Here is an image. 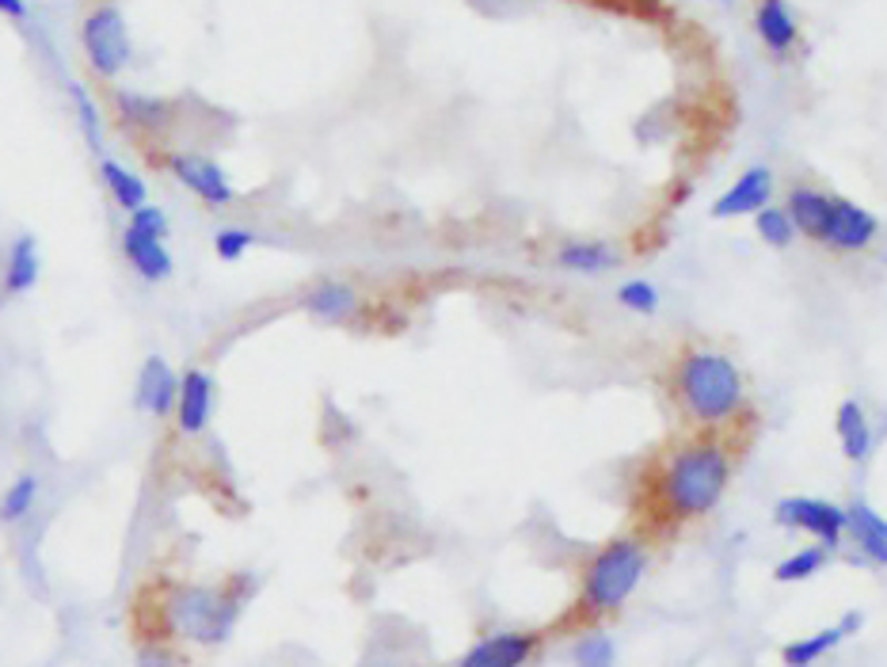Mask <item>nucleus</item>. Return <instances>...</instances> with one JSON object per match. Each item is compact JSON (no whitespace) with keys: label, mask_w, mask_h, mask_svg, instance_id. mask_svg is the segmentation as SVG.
I'll return each instance as SVG.
<instances>
[{"label":"nucleus","mask_w":887,"mask_h":667,"mask_svg":"<svg viewBox=\"0 0 887 667\" xmlns=\"http://www.w3.org/2000/svg\"><path fill=\"white\" fill-rule=\"evenodd\" d=\"M731 480V450L720 439H694L670 454L659 477V500L675 519H705Z\"/></svg>","instance_id":"nucleus-2"},{"label":"nucleus","mask_w":887,"mask_h":667,"mask_svg":"<svg viewBox=\"0 0 887 667\" xmlns=\"http://www.w3.org/2000/svg\"><path fill=\"white\" fill-rule=\"evenodd\" d=\"M80 42H84L88 66H92L96 77L111 80L127 69L130 61V27L127 16L114 4H103L80 23Z\"/></svg>","instance_id":"nucleus-5"},{"label":"nucleus","mask_w":887,"mask_h":667,"mask_svg":"<svg viewBox=\"0 0 887 667\" xmlns=\"http://www.w3.org/2000/svg\"><path fill=\"white\" fill-rule=\"evenodd\" d=\"M846 637H849V634H846V629H841V626L819 629V634H811V637H804V640H793V645H785L781 660H785V664H793V667L815 664V660H819V656H827L830 648H838Z\"/></svg>","instance_id":"nucleus-22"},{"label":"nucleus","mask_w":887,"mask_h":667,"mask_svg":"<svg viewBox=\"0 0 887 667\" xmlns=\"http://www.w3.org/2000/svg\"><path fill=\"white\" fill-rule=\"evenodd\" d=\"M644 568H648V546L640 538L606 541L584 568V595H579L584 614L602 618V614L621 610L632 599Z\"/></svg>","instance_id":"nucleus-3"},{"label":"nucleus","mask_w":887,"mask_h":667,"mask_svg":"<svg viewBox=\"0 0 887 667\" xmlns=\"http://www.w3.org/2000/svg\"><path fill=\"white\" fill-rule=\"evenodd\" d=\"M73 100H77V111H80V122H84L88 141H100V115H96L92 100H88V92L80 84H73Z\"/></svg>","instance_id":"nucleus-31"},{"label":"nucleus","mask_w":887,"mask_h":667,"mask_svg":"<svg viewBox=\"0 0 887 667\" xmlns=\"http://www.w3.org/2000/svg\"><path fill=\"white\" fill-rule=\"evenodd\" d=\"M130 229H138V233H149V237H165L168 233V221H165V213H160L157 207H138V210H130Z\"/></svg>","instance_id":"nucleus-30"},{"label":"nucleus","mask_w":887,"mask_h":667,"mask_svg":"<svg viewBox=\"0 0 887 667\" xmlns=\"http://www.w3.org/2000/svg\"><path fill=\"white\" fill-rule=\"evenodd\" d=\"M675 397L689 424H731L747 405V386L736 359L712 347H686L675 359Z\"/></svg>","instance_id":"nucleus-1"},{"label":"nucleus","mask_w":887,"mask_h":667,"mask_svg":"<svg viewBox=\"0 0 887 667\" xmlns=\"http://www.w3.org/2000/svg\"><path fill=\"white\" fill-rule=\"evenodd\" d=\"M114 111L122 115V122L138 130H168L172 127V107L165 100H152V96L138 92H114Z\"/></svg>","instance_id":"nucleus-19"},{"label":"nucleus","mask_w":887,"mask_h":667,"mask_svg":"<svg viewBox=\"0 0 887 667\" xmlns=\"http://www.w3.org/2000/svg\"><path fill=\"white\" fill-rule=\"evenodd\" d=\"M34 279H39V248H34V237H20L8 256V290L23 293L34 287Z\"/></svg>","instance_id":"nucleus-23"},{"label":"nucleus","mask_w":887,"mask_h":667,"mask_svg":"<svg viewBox=\"0 0 887 667\" xmlns=\"http://www.w3.org/2000/svg\"><path fill=\"white\" fill-rule=\"evenodd\" d=\"M617 660V648H614V637L606 634H590L576 645V664L584 667H606Z\"/></svg>","instance_id":"nucleus-28"},{"label":"nucleus","mask_w":887,"mask_h":667,"mask_svg":"<svg viewBox=\"0 0 887 667\" xmlns=\"http://www.w3.org/2000/svg\"><path fill=\"white\" fill-rule=\"evenodd\" d=\"M617 301H621L625 309H632V313H656V309H659V290L651 287L648 279H632V282H625V287L617 290Z\"/></svg>","instance_id":"nucleus-27"},{"label":"nucleus","mask_w":887,"mask_h":667,"mask_svg":"<svg viewBox=\"0 0 887 667\" xmlns=\"http://www.w3.org/2000/svg\"><path fill=\"white\" fill-rule=\"evenodd\" d=\"M213 412V381L206 378L202 370H187L183 381H179V397H176V424L183 435H199L206 431Z\"/></svg>","instance_id":"nucleus-11"},{"label":"nucleus","mask_w":887,"mask_h":667,"mask_svg":"<svg viewBox=\"0 0 887 667\" xmlns=\"http://www.w3.org/2000/svg\"><path fill=\"white\" fill-rule=\"evenodd\" d=\"M835 427H838L841 454H846L849 461H868V454L876 447V435H873V424H868L861 400H841Z\"/></svg>","instance_id":"nucleus-16"},{"label":"nucleus","mask_w":887,"mask_h":667,"mask_svg":"<svg viewBox=\"0 0 887 667\" xmlns=\"http://www.w3.org/2000/svg\"><path fill=\"white\" fill-rule=\"evenodd\" d=\"M176 397H179V381L172 367L160 355H149L146 367L138 374V408L152 416H168L176 412Z\"/></svg>","instance_id":"nucleus-12"},{"label":"nucleus","mask_w":887,"mask_h":667,"mask_svg":"<svg viewBox=\"0 0 887 667\" xmlns=\"http://www.w3.org/2000/svg\"><path fill=\"white\" fill-rule=\"evenodd\" d=\"M252 245H256V237L248 233V229H221L218 240H213V248H218L221 260H240Z\"/></svg>","instance_id":"nucleus-29"},{"label":"nucleus","mask_w":887,"mask_h":667,"mask_svg":"<svg viewBox=\"0 0 887 667\" xmlns=\"http://www.w3.org/2000/svg\"><path fill=\"white\" fill-rule=\"evenodd\" d=\"M305 309L320 320H347V317L358 313V293L347 287V282L328 279V282H317V287L309 290Z\"/></svg>","instance_id":"nucleus-20"},{"label":"nucleus","mask_w":887,"mask_h":667,"mask_svg":"<svg viewBox=\"0 0 887 667\" xmlns=\"http://www.w3.org/2000/svg\"><path fill=\"white\" fill-rule=\"evenodd\" d=\"M838 626H841V629H846V634H857V629H861V626H865V614H861V610H849V614H846V618H841V621H838Z\"/></svg>","instance_id":"nucleus-33"},{"label":"nucleus","mask_w":887,"mask_h":667,"mask_svg":"<svg viewBox=\"0 0 887 667\" xmlns=\"http://www.w3.org/2000/svg\"><path fill=\"white\" fill-rule=\"evenodd\" d=\"M103 180H107V187H111V199L119 202L122 210L146 207L149 187L141 183V176H133L130 168H122L119 160H103Z\"/></svg>","instance_id":"nucleus-21"},{"label":"nucleus","mask_w":887,"mask_h":667,"mask_svg":"<svg viewBox=\"0 0 887 667\" xmlns=\"http://www.w3.org/2000/svg\"><path fill=\"white\" fill-rule=\"evenodd\" d=\"M537 637L534 634H518V629H507V634H491L480 637L469 653L461 656L465 667H518L534 656Z\"/></svg>","instance_id":"nucleus-10"},{"label":"nucleus","mask_w":887,"mask_h":667,"mask_svg":"<svg viewBox=\"0 0 887 667\" xmlns=\"http://www.w3.org/2000/svg\"><path fill=\"white\" fill-rule=\"evenodd\" d=\"M830 207H835V199L823 191H815V187L800 183L788 191V221H793L796 233L811 237V240H823V229H827V218H830Z\"/></svg>","instance_id":"nucleus-14"},{"label":"nucleus","mask_w":887,"mask_h":667,"mask_svg":"<svg viewBox=\"0 0 887 667\" xmlns=\"http://www.w3.org/2000/svg\"><path fill=\"white\" fill-rule=\"evenodd\" d=\"M769 195H774V172L766 165H755L712 202V218L728 221L743 218V213H758L769 202Z\"/></svg>","instance_id":"nucleus-9"},{"label":"nucleus","mask_w":887,"mask_h":667,"mask_svg":"<svg viewBox=\"0 0 887 667\" xmlns=\"http://www.w3.org/2000/svg\"><path fill=\"white\" fill-rule=\"evenodd\" d=\"M34 496H39V480H34L31 474H23L4 492V500H0V519H23V515L34 507Z\"/></svg>","instance_id":"nucleus-26"},{"label":"nucleus","mask_w":887,"mask_h":667,"mask_svg":"<svg viewBox=\"0 0 887 667\" xmlns=\"http://www.w3.org/2000/svg\"><path fill=\"white\" fill-rule=\"evenodd\" d=\"M876 233H880V221H876L873 210L857 207L849 199H835L827 229H823V245L830 252H865L876 240Z\"/></svg>","instance_id":"nucleus-7"},{"label":"nucleus","mask_w":887,"mask_h":667,"mask_svg":"<svg viewBox=\"0 0 887 667\" xmlns=\"http://www.w3.org/2000/svg\"><path fill=\"white\" fill-rule=\"evenodd\" d=\"M122 252H127V260L133 263V271H138L141 279L160 282L172 275V256H168V248H165V237H149L127 226V233H122Z\"/></svg>","instance_id":"nucleus-15"},{"label":"nucleus","mask_w":887,"mask_h":667,"mask_svg":"<svg viewBox=\"0 0 887 667\" xmlns=\"http://www.w3.org/2000/svg\"><path fill=\"white\" fill-rule=\"evenodd\" d=\"M755 229H758V237L766 240L769 248H788V245H793V237H796V229H793V221H788V213L777 210V207H769V202L755 213Z\"/></svg>","instance_id":"nucleus-25"},{"label":"nucleus","mask_w":887,"mask_h":667,"mask_svg":"<svg viewBox=\"0 0 887 667\" xmlns=\"http://www.w3.org/2000/svg\"><path fill=\"white\" fill-rule=\"evenodd\" d=\"M827 557H830V549H823V546L800 549V554L785 557L781 565L774 568V580L777 584H800V580H808V576H815L823 565H827Z\"/></svg>","instance_id":"nucleus-24"},{"label":"nucleus","mask_w":887,"mask_h":667,"mask_svg":"<svg viewBox=\"0 0 887 667\" xmlns=\"http://www.w3.org/2000/svg\"><path fill=\"white\" fill-rule=\"evenodd\" d=\"M0 12L12 16V20H27V4H23V0H0Z\"/></svg>","instance_id":"nucleus-32"},{"label":"nucleus","mask_w":887,"mask_h":667,"mask_svg":"<svg viewBox=\"0 0 887 667\" xmlns=\"http://www.w3.org/2000/svg\"><path fill=\"white\" fill-rule=\"evenodd\" d=\"M240 614L237 591H218V587L183 584L168 591L165 618L179 637L195 640V645H221Z\"/></svg>","instance_id":"nucleus-4"},{"label":"nucleus","mask_w":887,"mask_h":667,"mask_svg":"<svg viewBox=\"0 0 887 667\" xmlns=\"http://www.w3.org/2000/svg\"><path fill=\"white\" fill-rule=\"evenodd\" d=\"M846 530L854 534V541L861 546L865 560H873V565H887V522L876 507H868L865 500L849 507Z\"/></svg>","instance_id":"nucleus-17"},{"label":"nucleus","mask_w":887,"mask_h":667,"mask_svg":"<svg viewBox=\"0 0 887 667\" xmlns=\"http://www.w3.org/2000/svg\"><path fill=\"white\" fill-rule=\"evenodd\" d=\"M755 31H758L761 47L769 53H777V58H785V53L796 47V39H800V23H796L793 8H788L785 0H758Z\"/></svg>","instance_id":"nucleus-13"},{"label":"nucleus","mask_w":887,"mask_h":667,"mask_svg":"<svg viewBox=\"0 0 887 667\" xmlns=\"http://www.w3.org/2000/svg\"><path fill=\"white\" fill-rule=\"evenodd\" d=\"M557 263L564 271L602 275L617 267V252H614V245H602V240H568V245L557 248Z\"/></svg>","instance_id":"nucleus-18"},{"label":"nucleus","mask_w":887,"mask_h":667,"mask_svg":"<svg viewBox=\"0 0 887 667\" xmlns=\"http://www.w3.org/2000/svg\"><path fill=\"white\" fill-rule=\"evenodd\" d=\"M774 522L785 530H808L819 538L823 549L841 546V534H846V511L827 500H808V496H785L781 504L774 507Z\"/></svg>","instance_id":"nucleus-6"},{"label":"nucleus","mask_w":887,"mask_h":667,"mask_svg":"<svg viewBox=\"0 0 887 667\" xmlns=\"http://www.w3.org/2000/svg\"><path fill=\"white\" fill-rule=\"evenodd\" d=\"M168 168H172V176L179 183L191 187V191L199 195L202 202H210V207H229V202L237 199V187L226 180V172H221L210 157L172 153L168 157Z\"/></svg>","instance_id":"nucleus-8"}]
</instances>
